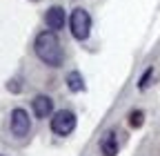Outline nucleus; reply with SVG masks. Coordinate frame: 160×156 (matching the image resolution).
Masks as SVG:
<instances>
[{
	"instance_id": "nucleus-4",
	"label": "nucleus",
	"mask_w": 160,
	"mask_h": 156,
	"mask_svg": "<svg viewBox=\"0 0 160 156\" xmlns=\"http://www.w3.org/2000/svg\"><path fill=\"white\" fill-rule=\"evenodd\" d=\"M9 127H11V134L18 136V138H25L31 129V121H29V114L22 109V107H16L11 112V121H9Z\"/></svg>"
},
{
	"instance_id": "nucleus-7",
	"label": "nucleus",
	"mask_w": 160,
	"mask_h": 156,
	"mask_svg": "<svg viewBox=\"0 0 160 156\" xmlns=\"http://www.w3.org/2000/svg\"><path fill=\"white\" fill-rule=\"evenodd\" d=\"M100 152L102 156H116L118 154V138L113 132H107L102 136V141H100Z\"/></svg>"
},
{
	"instance_id": "nucleus-9",
	"label": "nucleus",
	"mask_w": 160,
	"mask_h": 156,
	"mask_svg": "<svg viewBox=\"0 0 160 156\" xmlns=\"http://www.w3.org/2000/svg\"><path fill=\"white\" fill-rule=\"evenodd\" d=\"M129 123H131V127H140V125H142V112H133Z\"/></svg>"
},
{
	"instance_id": "nucleus-8",
	"label": "nucleus",
	"mask_w": 160,
	"mask_h": 156,
	"mask_svg": "<svg viewBox=\"0 0 160 156\" xmlns=\"http://www.w3.org/2000/svg\"><path fill=\"white\" fill-rule=\"evenodd\" d=\"M67 87H69L71 91H82V89H85V81H82V76H80L78 71H71V74L67 76Z\"/></svg>"
},
{
	"instance_id": "nucleus-5",
	"label": "nucleus",
	"mask_w": 160,
	"mask_h": 156,
	"mask_svg": "<svg viewBox=\"0 0 160 156\" xmlns=\"http://www.w3.org/2000/svg\"><path fill=\"white\" fill-rule=\"evenodd\" d=\"M31 107H33V114L38 116V118H49V116L53 114V101L49 98V96H36Z\"/></svg>"
},
{
	"instance_id": "nucleus-3",
	"label": "nucleus",
	"mask_w": 160,
	"mask_h": 156,
	"mask_svg": "<svg viewBox=\"0 0 160 156\" xmlns=\"http://www.w3.org/2000/svg\"><path fill=\"white\" fill-rule=\"evenodd\" d=\"M51 132L58 134V136H69L73 129H76V114L73 112H67V109H60L51 116Z\"/></svg>"
},
{
	"instance_id": "nucleus-2",
	"label": "nucleus",
	"mask_w": 160,
	"mask_h": 156,
	"mask_svg": "<svg viewBox=\"0 0 160 156\" xmlns=\"http://www.w3.org/2000/svg\"><path fill=\"white\" fill-rule=\"evenodd\" d=\"M69 27L76 40H87L91 34V16L85 9H73L69 16Z\"/></svg>"
},
{
	"instance_id": "nucleus-1",
	"label": "nucleus",
	"mask_w": 160,
	"mask_h": 156,
	"mask_svg": "<svg viewBox=\"0 0 160 156\" xmlns=\"http://www.w3.org/2000/svg\"><path fill=\"white\" fill-rule=\"evenodd\" d=\"M36 56L49 67H60L62 65V47H60V40L56 31H42L36 36V43H33Z\"/></svg>"
},
{
	"instance_id": "nucleus-10",
	"label": "nucleus",
	"mask_w": 160,
	"mask_h": 156,
	"mask_svg": "<svg viewBox=\"0 0 160 156\" xmlns=\"http://www.w3.org/2000/svg\"><path fill=\"white\" fill-rule=\"evenodd\" d=\"M149 76H151V69H147V71H145L142 81H140V89H145V87H147V81H149Z\"/></svg>"
},
{
	"instance_id": "nucleus-6",
	"label": "nucleus",
	"mask_w": 160,
	"mask_h": 156,
	"mask_svg": "<svg viewBox=\"0 0 160 156\" xmlns=\"http://www.w3.org/2000/svg\"><path fill=\"white\" fill-rule=\"evenodd\" d=\"M65 9L62 7H51L49 11H47V16H45V23H47V27L51 29V31H58V29H62L65 27Z\"/></svg>"
}]
</instances>
